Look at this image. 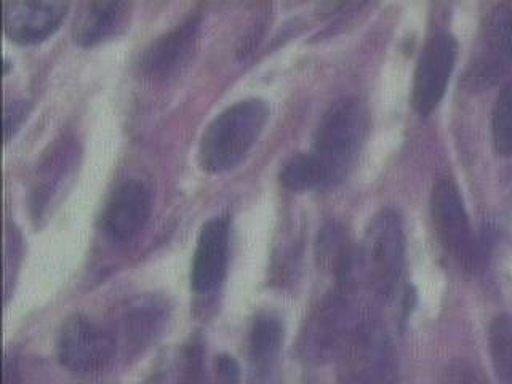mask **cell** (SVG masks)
<instances>
[{"label":"cell","instance_id":"22","mask_svg":"<svg viewBox=\"0 0 512 384\" xmlns=\"http://www.w3.org/2000/svg\"><path fill=\"white\" fill-rule=\"evenodd\" d=\"M492 140L500 156L512 157V79L501 88L492 116Z\"/></svg>","mask_w":512,"mask_h":384},{"label":"cell","instance_id":"19","mask_svg":"<svg viewBox=\"0 0 512 384\" xmlns=\"http://www.w3.org/2000/svg\"><path fill=\"white\" fill-rule=\"evenodd\" d=\"M488 349L500 384H512V319L500 316L493 320L488 333Z\"/></svg>","mask_w":512,"mask_h":384},{"label":"cell","instance_id":"18","mask_svg":"<svg viewBox=\"0 0 512 384\" xmlns=\"http://www.w3.org/2000/svg\"><path fill=\"white\" fill-rule=\"evenodd\" d=\"M316 258L320 268L332 272L336 280L354 277L356 258L352 253L348 232L340 223L325 224L319 232Z\"/></svg>","mask_w":512,"mask_h":384},{"label":"cell","instance_id":"5","mask_svg":"<svg viewBox=\"0 0 512 384\" xmlns=\"http://www.w3.org/2000/svg\"><path fill=\"white\" fill-rule=\"evenodd\" d=\"M359 308L354 304V277L336 280L335 287L320 300L301 333V357L322 364L338 356Z\"/></svg>","mask_w":512,"mask_h":384},{"label":"cell","instance_id":"6","mask_svg":"<svg viewBox=\"0 0 512 384\" xmlns=\"http://www.w3.org/2000/svg\"><path fill=\"white\" fill-rule=\"evenodd\" d=\"M56 356L69 372L98 375L116 362L119 346L111 328L96 324L85 314H74L56 336Z\"/></svg>","mask_w":512,"mask_h":384},{"label":"cell","instance_id":"14","mask_svg":"<svg viewBox=\"0 0 512 384\" xmlns=\"http://www.w3.org/2000/svg\"><path fill=\"white\" fill-rule=\"evenodd\" d=\"M229 260V218L213 216L200 229L192 256L191 287L197 295L208 296L223 284Z\"/></svg>","mask_w":512,"mask_h":384},{"label":"cell","instance_id":"16","mask_svg":"<svg viewBox=\"0 0 512 384\" xmlns=\"http://www.w3.org/2000/svg\"><path fill=\"white\" fill-rule=\"evenodd\" d=\"M282 343L284 327L279 317L271 312L258 314L248 335V364L253 384H274Z\"/></svg>","mask_w":512,"mask_h":384},{"label":"cell","instance_id":"20","mask_svg":"<svg viewBox=\"0 0 512 384\" xmlns=\"http://www.w3.org/2000/svg\"><path fill=\"white\" fill-rule=\"evenodd\" d=\"M152 384H207L204 348L199 340L186 344L172 372H165Z\"/></svg>","mask_w":512,"mask_h":384},{"label":"cell","instance_id":"4","mask_svg":"<svg viewBox=\"0 0 512 384\" xmlns=\"http://www.w3.org/2000/svg\"><path fill=\"white\" fill-rule=\"evenodd\" d=\"M404 226L399 213L384 208L370 221L359 253V272L378 298L396 293L405 260Z\"/></svg>","mask_w":512,"mask_h":384},{"label":"cell","instance_id":"8","mask_svg":"<svg viewBox=\"0 0 512 384\" xmlns=\"http://www.w3.org/2000/svg\"><path fill=\"white\" fill-rule=\"evenodd\" d=\"M170 319V306L164 296L156 293L136 296L128 301L111 328L119 352L125 359H135L159 340Z\"/></svg>","mask_w":512,"mask_h":384},{"label":"cell","instance_id":"24","mask_svg":"<svg viewBox=\"0 0 512 384\" xmlns=\"http://www.w3.org/2000/svg\"><path fill=\"white\" fill-rule=\"evenodd\" d=\"M266 28H268V15L264 13V15L258 16L253 21L252 26L248 28L247 34L240 40L239 48H237V56L239 58H245V56L253 53L256 45L260 44L261 37L264 36Z\"/></svg>","mask_w":512,"mask_h":384},{"label":"cell","instance_id":"17","mask_svg":"<svg viewBox=\"0 0 512 384\" xmlns=\"http://www.w3.org/2000/svg\"><path fill=\"white\" fill-rule=\"evenodd\" d=\"M132 4L116 0H98L82 5L72 23V37L82 47H92L127 28Z\"/></svg>","mask_w":512,"mask_h":384},{"label":"cell","instance_id":"10","mask_svg":"<svg viewBox=\"0 0 512 384\" xmlns=\"http://www.w3.org/2000/svg\"><path fill=\"white\" fill-rule=\"evenodd\" d=\"M458 45L448 34L432 37L421 52L413 80V108L428 116L439 106L455 68Z\"/></svg>","mask_w":512,"mask_h":384},{"label":"cell","instance_id":"23","mask_svg":"<svg viewBox=\"0 0 512 384\" xmlns=\"http://www.w3.org/2000/svg\"><path fill=\"white\" fill-rule=\"evenodd\" d=\"M29 109H31V106H29L28 101H10V103L5 104V141L10 140L18 132V128L28 117Z\"/></svg>","mask_w":512,"mask_h":384},{"label":"cell","instance_id":"12","mask_svg":"<svg viewBox=\"0 0 512 384\" xmlns=\"http://www.w3.org/2000/svg\"><path fill=\"white\" fill-rule=\"evenodd\" d=\"M79 157V144L69 136L56 140L45 152L31 191V208L36 220H40L66 191L79 167Z\"/></svg>","mask_w":512,"mask_h":384},{"label":"cell","instance_id":"15","mask_svg":"<svg viewBox=\"0 0 512 384\" xmlns=\"http://www.w3.org/2000/svg\"><path fill=\"white\" fill-rule=\"evenodd\" d=\"M68 8L69 5L64 2H5V32L18 44H37L55 34Z\"/></svg>","mask_w":512,"mask_h":384},{"label":"cell","instance_id":"3","mask_svg":"<svg viewBox=\"0 0 512 384\" xmlns=\"http://www.w3.org/2000/svg\"><path fill=\"white\" fill-rule=\"evenodd\" d=\"M340 384H397L394 348L372 309L360 308L340 352Z\"/></svg>","mask_w":512,"mask_h":384},{"label":"cell","instance_id":"26","mask_svg":"<svg viewBox=\"0 0 512 384\" xmlns=\"http://www.w3.org/2000/svg\"><path fill=\"white\" fill-rule=\"evenodd\" d=\"M448 383L450 384H482L476 370H472L469 365L456 364L448 373Z\"/></svg>","mask_w":512,"mask_h":384},{"label":"cell","instance_id":"11","mask_svg":"<svg viewBox=\"0 0 512 384\" xmlns=\"http://www.w3.org/2000/svg\"><path fill=\"white\" fill-rule=\"evenodd\" d=\"M511 66L512 4H503L496 7L485 21L480 48L466 80L471 87L484 88L500 79Z\"/></svg>","mask_w":512,"mask_h":384},{"label":"cell","instance_id":"21","mask_svg":"<svg viewBox=\"0 0 512 384\" xmlns=\"http://www.w3.org/2000/svg\"><path fill=\"white\" fill-rule=\"evenodd\" d=\"M280 183L290 191H308V189L324 188V176L316 157L312 152H300L280 172Z\"/></svg>","mask_w":512,"mask_h":384},{"label":"cell","instance_id":"9","mask_svg":"<svg viewBox=\"0 0 512 384\" xmlns=\"http://www.w3.org/2000/svg\"><path fill=\"white\" fill-rule=\"evenodd\" d=\"M200 16L189 15L152 40L140 58L141 76L152 82L175 77L189 63L200 36Z\"/></svg>","mask_w":512,"mask_h":384},{"label":"cell","instance_id":"1","mask_svg":"<svg viewBox=\"0 0 512 384\" xmlns=\"http://www.w3.org/2000/svg\"><path fill=\"white\" fill-rule=\"evenodd\" d=\"M269 119L266 101H237L207 125L199 143V164L208 173L236 167L260 138Z\"/></svg>","mask_w":512,"mask_h":384},{"label":"cell","instance_id":"2","mask_svg":"<svg viewBox=\"0 0 512 384\" xmlns=\"http://www.w3.org/2000/svg\"><path fill=\"white\" fill-rule=\"evenodd\" d=\"M368 133V109L354 96L333 103L320 120L312 148L324 176V188L343 181L356 162Z\"/></svg>","mask_w":512,"mask_h":384},{"label":"cell","instance_id":"25","mask_svg":"<svg viewBox=\"0 0 512 384\" xmlns=\"http://www.w3.org/2000/svg\"><path fill=\"white\" fill-rule=\"evenodd\" d=\"M216 384H240V368L236 359L221 354L215 360Z\"/></svg>","mask_w":512,"mask_h":384},{"label":"cell","instance_id":"7","mask_svg":"<svg viewBox=\"0 0 512 384\" xmlns=\"http://www.w3.org/2000/svg\"><path fill=\"white\" fill-rule=\"evenodd\" d=\"M431 215L445 250L468 271L482 268L487 258L485 245L472 234L460 191L450 178L437 181L432 189Z\"/></svg>","mask_w":512,"mask_h":384},{"label":"cell","instance_id":"13","mask_svg":"<svg viewBox=\"0 0 512 384\" xmlns=\"http://www.w3.org/2000/svg\"><path fill=\"white\" fill-rule=\"evenodd\" d=\"M152 212V196L140 180H125L111 192L104 205L103 231L112 242H128L148 224Z\"/></svg>","mask_w":512,"mask_h":384},{"label":"cell","instance_id":"27","mask_svg":"<svg viewBox=\"0 0 512 384\" xmlns=\"http://www.w3.org/2000/svg\"><path fill=\"white\" fill-rule=\"evenodd\" d=\"M5 384H21L20 368L15 357L7 356L5 360Z\"/></svg>","mask_w":512,"mask_h":384}]
</instances>
